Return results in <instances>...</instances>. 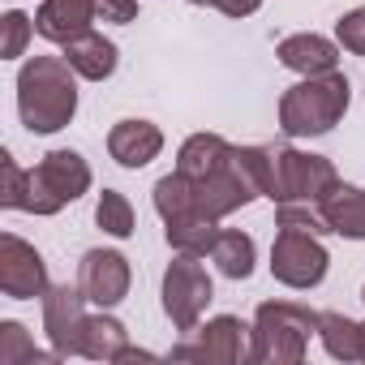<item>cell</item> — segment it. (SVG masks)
<instances>
[{"instance_id": "obj_1", "label": "cell", "mask_w": 365, "mask_h": 365, "mask_svg": "<svg viewBox=\"0 0 365 365\" xmlns=\"http://www.w3.org/2000/svg\"><path fill=\"white\" fill-rule=\"evenodd\" d=\"M0 172H5V185H0V207L5 211L56 215L91 190V163L78 150H65V146L48 150L31 172L18 168V159L5 150L0 155Z\"/></svg>"}, {"instance_id": "obj_2", "label": "cell", "mask_w": 365, "mask_h": 365, "mask_svg": "<svg viewBox=\"0 0 365 365\" xmlns=\"http://www.w3.org/2000/svg\"><path fill=\"white\" fill-rule=\"evenodd\" d=\"M18 112L31 133H61L78 116V73L65 56H31L18 69Z\"/></svg>"}, {"instance_id": "obj_3", "label": "cell", "mask_w": 365, "mask_h": 365, "mask_svg": "<svg viewBox=\"0 0 365 365\" xmlns=\"http://www.w3.org/2000/svg\"><path fill=\"white\" fill-rule=\"evenodd\" d=\"M348 103H352V82L339 69L301 78L279 99V129L288 138H322L344 120Z\"/></svg>"}, {"instance_id": "obj_4", "label": "cell", "mask_w": 365, "mask_h": 365, "mask_svg": "<svg viewBox=\"0 0 365 365\" xmlns=\"http://www.w3.org/2000/svg\"><path fill=\"white\" fill-rule=\"evenodd\" d=\"M309 335H318V309L297 301H262L254 309V365H301Z\"/></svg>"}, {"instance_id": "obj_5", "label": "cell", "mask_w": 365, "mask_h": 365, "mask_svg": "<svg viewBox=\"0 0 365 365\" xmlns=\"http://www.w3.org/2000/svg\"><path fill=\"white\" fill-rule=\"evenodd\" d=\"M339 190V172L327 155H309L297 146H267V198L279 202H314L322 207Z\"/></svg>"}, {"instance_id": "obj_6", "label": "cell", "mask_w": 365, "mask_h": 365, "mask_svg": "<svg viewBox=\"0 0 365 365\" xmlns=\"http://www.w3.org/2000/svg\"><path fill=\"white\" fill-rule=\"evenodd\" d=\"M159 297H163V314L172 322V331H194L207 314V305L215 301V284L207 275V267L194 258V254H176L163 271V284H159Z\"/></svg>"}, {"instance_id": "obj_7", "label": "cell", "mask_w": 365, "mask_h": 365, "mask_svg": "<svg viewBox=\"0 0 365 365\" xmlns=\"http://www.w3.org/2000/svg\"><path fill=\"white\" fill-rule=\"evenodd\" d=\"M172 356L202 365H245L254 356V327H245L237 314H220L207 327H194L190 339L172 348Z\"/></svg>"}, {"instance_id": "obj_8", "label": "cell", "mask_w": 365, "mask_h": 365, "mask_svg": "<svg viewBox=\"0 0 365 365\" xmlns=\"http://www.w3.org/2000/svg\"><path fill=\"white\" fill-rule=\"evenodd\" d=\"M327 267H331V254L322 250V237L314 232H297V228H279L275 232V245H271V275L284 284V288H318L327 279Z\"/></svg>"}, {"instance_id": "obj_9", "label": "cell", "mask_w": 365, "mask_h": 365, "mask_svg": "<svg viewBox=\"0 0 365 365\" xmlns=\"http://www.w3.org/2000/svg\"><path fill=\"white\" fill-rule=\"evenodd\" d=\"M43 331L61 356H82V327H86V292L82 284H52L43 297Z\"/></svg>"}, {"instance_id": "obj_10", "label": "cell", "mask_w": 365, "mask_h": 365, "mask_svg": "<svg viewBox=\"0 0 365 365\" xmlns=\"http://www.w3.org/2000/svg\"><path fill=\"white\" fill-rule=\"evenodd\" d=\"M48 288H52V284H48V262H43V254H39L31 241L5 232V237H0V292H5L9 301H35V297H43Z\"/></svg>"}, {"instance_id": "obj_11", "label": "cell", "mask_w": 365, "mask_h": 365, "mask_svg": "<svg viewBox=\"0 0 365 365\" xmlns=\"http://www.w3.org/2000/svg\"><path fill=\"white\" fill-rule=\"evenodd\" d=\"M78 284H82L91 305L112 309L129 297V284H133L129 258L120 250H86L82 262H78Z\"/></svg>"}, {"instance_id": "obj_12", "label": "cell", "mask_w": 365, "mask_h": 365, "mask_svg": "<svg viewBox=\"0 0 365 365\" xmlns=\"http://www.w3.org/2000/svg\"><path fill=\"white\" fill-rule=\"evenodd\" d=\"M91 22H99V0H43L39 14H35V31L61 48L73 35L91 31Z\"/></svg>"}, {"instance_id": "obj_13", "label": "cell", "mask_w": 365, "mask_h": 365, "mask_svg": "<svg viewBox=\"0 0 365 365\" xmlns=\"http://www.w3.org/2000/svg\"><path fill=\"white\" fill-rule=\"evenodd\" d=\"M163 150V133L159 125L150 120H116L112 133H108V155L120 163V168H146L150 159H159Z\"/></svg>"}, {"instance_id": "obj_14", "label": "cell", "mask_w": 365, "mask_h": 365, "mask_svg": "<svg viewBox=\"0 0 365 365\" xmlns=\"http://www.w3.org/2000/svg\"><path fill=\"white\" fill-rule=\"evenodd\" d=\"M275 56H279L284 69H292V73H301V78H314V73H331V69H339V52H335V43L322 39V35H314V31H301V35L279 39Z\"/></svg>"}, {"instance_id": "obj_15", "label": "cell", "mask_w": 365, "mask_h": 365, "mask_svg": "<svg viewBox=\"0 0 365 365\" xmlns=\"http://www.w3.org/2000/svg\"><path fill=\"white\" fill-rule=\"evenodd\" d=\"M65 61L73 65L78 78H86V82H108V78L116 73L120 52H116V43L103 39L99 31H82V35H73V39L65 43Z\"/></svg>"}, {"instance_id": "obj_16", "label": "cell", "mask_w": 365, "mask_h": 365, "mask_svg": "<svg viewBox=\"0 0 365 365\" xmlns=\"http://www.w3.org/2000/svg\"><path fill=\"white\" fill-rule=\"evenodd\" d=\"M228 155H232L228 138H220V133H194V138L180 142V150H176V172L190 176V180H202L207 172L224 168Z\"/></svg>"}, {"instance_id": "obj_17", "label": "cell", "mask_w": 365, "mask_h": 365, "mask_svg": "<svg viewBox=\"0 0 365 365\" xmlns=\"http://www.w3.org/2000/svg\"><path fill=\"white\" fill-rule=\"evenodd\" d=\"M327 211V224L335 237H348V241H365V185H344L322 202Z\"/></svg>"}, {"instance_id": "obj_18", "label": "cell", "mask_w": 365, "mask_h": 365, "mask_svg": "<svg viewBox=\"0 0 365 365\" xmlns=\"http://www.w3.org/2000/svg\"><path fill=\"white\" fill-rule=\"evenodd\" d=\"M318 339H322L327 356H335V361H361L365 356V327L352 322L348 314H335V309L318 314Z\"/></svg>"}, {"instance_id": "obj_19", "label": "cell", "mask_w": 365, "mask_h": 365, "mask_svg": "<svg viewBox=\"0 0 365 365\" xmlns=\"http://www.w3.org/2000/svg\"><path fill=\"white\" fill-rule=\"evenodd\" d=\"M129 348V331L125 322H116L112 314H91L82 327V356L91 361H120Z\"/></svg>"}, {"instance_id": "obj_20", "label": "cell", "mask_w": 365, "mask_h": 365, "mask_svg": "<svg viewBox=\"0 0 365 365\" xmlns=\"http://www.w3.org/2000/svg\"><path fill=\"white\" fill-rule=\"evenodd\" d=\"M254 258H258L254 237L250 232H237V228H224L220 241H215V250H211V262L228 279H250L254 275Z\"/></svg>"}, {"instance_id": "obj_21", "label": "cell", "mask_w": 365, "mask_h": 365, "mask_svg": "<svg viewBox=\"0 0 365 365\" xmlns=\"http://www.w3.org/2000/svg\"><path fill=\"white\" fill-rule=\"evenodd\" d=\"M163 237L176 254H194V258H207L220 241V220H207V215H194V220H180V224H163Z\"/></svg>"}, {"instance_id": "obj_22", "label": "cell", "mask_w": 365, "mask_h": 365, "mask_svg": "<svg viewBox=\"0 0 365 365\" xmlns=\"http://www.w3.org/2000/svg\"><path fill=\"white\" fill-rule=\"evenodd\" d=\"M56 356H61L56 348L39 352L22 322H14V318L0 322V365H39V361H56Z\"/></svg>"}, {"instance_id": "obj_23", "label": "cell", "mask_w": 365, "mask_h": 365, "mask_svg": "<svg viewBox=\"0 0 365 365\" xmlns=\"http://www.w3.org/2000/svg\"><path fill=\"white\" fill-rule=\"evenodd\" d=\"M95 224H99L108 237H116V241H125V237L138 232L133 207H129V198H125L120 190H103V194H99V202H95Z\"/></svg>"}, {"instance_id": "obj_24", "label": "cell", "mask_w": 365, "mask_h": 365, "mask_svg": "<svg viewBox=\"0 0 365 365\" xmlns=\"http://www.w3.org/2000/svg\"><path fill=\"white\" fill-rule=\"evenodd\" d=\"M275 228H297V232H314V237L331 232L327 211L314 207V202H279L275 207Z\"/></svg>"}, {"instance_id": "obj_25", "label": "cell", "mask_w": 365, "mask_h": 365, "mask_svg": "<svg viewBox=\"0 0 365 365\" xmlns=\"http://www.w3.org/2000/svg\"><path fill=\"white\" fill-rule=\"evenodd\" d=\"M31 26H35V22H31L22 9H9V14H5V61H18V56L26 52Z\"/></svg>"}, {"instance_id": "obj_26", "label": "cell", "mask_w": 365, "mask_h": 365, "mask_svg": "<svg viewBox=\"0 0 365 365\" xmlns=\"http://www.w3.org/2000/svg\"><path fill=\"white\" fill-rule=\"evenodd\" d=\"M335 39L352 52V56H365V9H352L335 22Z\"/></svg>"}, {"instance_id": "obj_27", "label": "cell", "mask_w": 365, "mask_h": 365, "mask_svg": "<svg viewBox=\"0 0 365 365\" xmlns=\"http://www.w3.org/2000/svg\"><path fill=\"white\" fill-rule=\"evenodd\" d=\"M190 5H202V9H220L228 18H250L262 9V0H190Z\"/></svg>"}, {"instance_id": "obj_28", "label": "cell", "mask_w": 365, "mask_h": 365, "mask_svg": "<svg viewBox=\"0 0 365 365\" xmlns=\"http://www.w3.org/2000/svg\"><path fill=\"white\" fill-rule=\"evenodd\" d=\"M138 18V0H99V22H133Z\"/></svg>"}, {"instance_id": "obj_29", "label": "cell", "mask_w": 365, "mask_h": 365, "mask_svg": "<svg viewBox=\"0 0 365 365\" xmlns=\"http://www.w3.org/2000/svg\"><path fill=\"white\" fill-rule=\"evenodd\" d=\"M361 301H365V288H361Z\"/></svg>"}, {"instance_id": "obj_30", "label": "cell", "mask_w": 365, "mask_h": 365, "mask_svg": "<svg viewBox=\"0 0 365 365\" xmlns=\"http://www.w3.org/2000/svg\"><path fill=\"white\" fill-rule=\"evenodd\" d=\"M361 327H365V322H361ZM361 361H365V356H361Z\"/></svg>"}]
</instances>
